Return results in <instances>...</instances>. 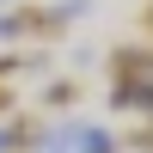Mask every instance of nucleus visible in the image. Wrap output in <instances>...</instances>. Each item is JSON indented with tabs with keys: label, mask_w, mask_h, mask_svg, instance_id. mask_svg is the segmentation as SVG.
<instances>
[]
</instances>
